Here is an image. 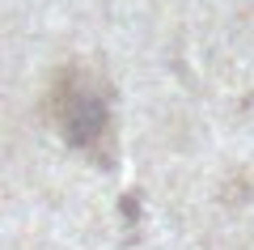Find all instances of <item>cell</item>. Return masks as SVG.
I'll use <instances>...</instances> for the list:
<instances>
[{
  "label": "cell",
  "instance_id": "6da1fadb",
  "mask_svg": "<svg viewBox=\"0 0 254 250\" xmlns=\"http://www.w3.org/2000/svg\"><path fill=\"white\" fill-rule=\"evenodd\" d=\"M55 119H60L64 140L85 149V153H102V140L110 136L106 98H102V89L85 72H72V77L60 81V89H55Z\"/></svg>",
  "mask_w": 254,
  "mask_h": 250
}]
</instances>
